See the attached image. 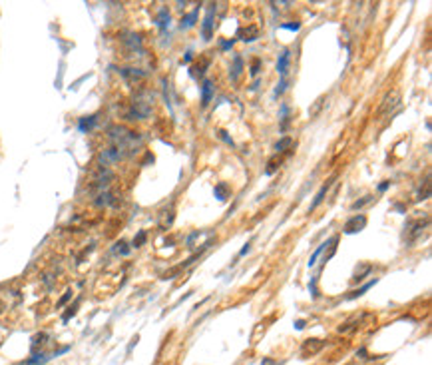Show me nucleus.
<instances>
[{
    "instance_id": "1",
    "label": "nucleus",
    "mask_w": 432,
    "mask_h": 365,
    "mask_svg": "<svg viewBox=\"0 0 432 365\" xmlns=\"http://www.w3.org/2000/svg\"><path fill=\"white\" fill-rule=\"evenodd\" d=\"M122 158V152L116 148H108V150H104L100 156H98V160H100V164H102V168H108V166H114V164L118 162Z\"/></svg>"
},
{
    "instance_id": "2",
    "label": "nucleus",
    "mask_w": 432,
    "mask_h": 365,
    "mask_svg": "<svg viewBox=\"0 0 432 365\" xmlns=\"http://www.w3.org/2000/svg\"><path fill=\"white\" fill-rule=\"evenodd\" d=\"M365 226H367V217L363 214H356V216L351 217V220H347L343 230H345V233H356V232H361Z\"/></svg>"
},
{
    "instance_id": "3",
    "label": "nucleus",
    "mask_w": 432,
    "mask_h": 365,
    "mask_svg": "<svg viewBox=\"0 0 432 365\" xmlns=\"http://www.w3.org/2000/svg\"><path fill=\"white\" fill-rule=\"evenodd\" d=\"M213 18H215V4H209L205 20H203V38L205 40H211V36H213V24H215Z\"/></svg>"
},
{
    "instance_id": "4",
    "label": "nucleus",
    "mask_w": 432,
    "mask_h": 365,
    "mask_svg": "<svg viewBox=\"0 0 432 365\" xmlns=\"http://www.w3.org/2000/svg\"><path fill=\"white\" fill-rule=\"evenodd\" d=\"M289 60H291V52H289V50H283V52L279 54V60H277V72L281 74V78H287Z\"/></svg>"
},
{
    "instance_id": "5",
    "label": "nucleus",
    "mask_w": 432,
    "mask_h": 365,
    "mask_svg": "<svg viewBox=\"0 0 432 365\" xmlns=\"http://www.w3.org/2000/svg\"><path fill=\"white\" fill-rule=\"evenodd\" d=\"M323 345H325V343H323L321 339H307V341L303 343V351H301V353H303V357H309V353L315 355L319 349L323 348Z\"/></svg>"
},
{
    "instance_id": "6",
    "label": "nucleus",
    "mask_w": 432,
    "mask_h": 365,
    "mask_svg": "<svg viewBox=\"0 0 432 365\" xmlns=\"http://www.w3.org/2000/svg\"><path fill=\"white\" fill-rule=\"evenodd\" d=\"M331 186H333V180H329V182H325V184L321 186V190L317 192V196H315V199H313V204L309 206V212H313V210H317V206L323 202L325 199V196H327V192L331 190Z\"/></svg>"
},
{
    "instance_id": "7",
    "label": "nucleus",
    "mask_w": 432,
    "mask_h": 365,
    "mask_svg": "<svg viewBox=\"0 0 432 365\" xmlns=\"http://www.w3.org/2000/svg\"><path fill=\"white\" fill-rule=\"evenodd\" d=\"M239 36L243 42H253L255 38H259V28L255 24H249L247 28H241L239 30Z\"/></svg>"
},
{
    "instance_id": "8",
    "label": "nucleus",
    "mask_w": 432,
    "mask_h": 365,
    "mask_svg": "<svg viewBox=\"0 0 432 365\" xmlns=\"http://www.w3.org/2000/svg\"><path fill=\"white\" fill-rule=\"evenodd\" d=\"M213 98V84L209 80H203L201 84V106H208Z\"/></svg>"
},
{
    "instance_id": "9",
    "label": "nucleus",
    "mask_w": 432,
    "mask_h": 365,
    "mask_svg": "<svg viewBox=\"0 0 432 365\" xmlns=\"http://www.w3.org/2000/svg\"><path fill=\"white\" fill-rule=\"evenodd\" d=\"M120 74H122L126 80H140V78L145 76V72H144V70H138V68H122Z\"/></svg>"
},
{
    "instance_id": "10",
    "label": "nucleus",
    "mask_w": 432,
    "mask_h": 365,
    "mask_svg": "<svg viewBox=\"0 0 432 365\" xmlns=\"http://www.w3.org/2000/svg\"><path fill=\"white\" fill-rule=\"evenodd\" d=\"M158 26L161 32H165L167 28H170V12H167V8H161L160 14H158Z\"/></svg>"
},
{
    "instance_id": "11",
    "label": "nucleus",
    "mask_w": 432,
    "mask_h": 365,
    "mask_svg": "<svg viewBox=\"0 0 432 365\" xmlns=\"http://www.w3.org/2000/svg\"><path fill=\"white\" fill-rule=\"evenodd\" d=\"M195 20H197V8H195L193 12H190L187 16H183V18H181V24H179V28H181V30L192 28V26L195 24Z\"/></svg>"
},
{
    "instance_id": "12",
    "label": "nucleus",
    "mask_w": 432,
    "mask_h": 365,
    "mask_svg": "<svg viewBox=\"0 0 432 365\" xmlns=\"http://www.w3.org/2000/svg\"><path fill=\"white\" fill-rule=\"evenodd\" d=\"M94 124H96V116H86V118H80V124H78V130L80 132H88L94 128Z\"/></svg>"
},
{
    "instance_id": "13",
    "label": "nucleus",
    "mask_w": 432,
    "mask_h": 365,
    "mask_svg": "<svg viewBox=\"0 0 432 365\" xmlns=\"http://www.w3.org/2000/svg\"><path fill=\"white\" fill-rule=\"evenodd\" d=\"M215 198L221 199V202H225V199L229 198V186L227 184H217L215 186Z\"/></svg>"
},
{
    "instance_id": "14",
    "label": "nucleus",
    "mask_w": 432,
    "mask_h": 365,
    "mask_svg": "<svg viewBox=\"0 0 432 365\" xmlns=\"http://www.w3.org/2000/svg\"><path fill=\"white\" fill-rule=\"evenodd\" d=\"M46 339H48V333H38V335H34V339H32V351H36L38 348H42V345L46 343Z\"/></svg>"
},
{
    "instance_id": "15",
    "label": "nucleus",
    "mask_w": 432,
    "mask_h": 365,
    "mask_svg": "<svg viewBox=\"0 0 432 365\" xmlns=\"http://www.w3.org/2000/svg\"><path fill=\"white\" fill-rule=\"evenodd\" d=\"M291 146H293V138L287 136V138H281V140L275 144V150H277V152H283V150L291 148Z\"/></svg>"
},
{
    "instance_id": "16",
    "label": "nucleus",
    "mask_w": 432,
    "mask_h": 365,
    "mask_svg": "<svg viewBox=\"0 0 432 365\" xmlns=\"http://www.w3.org/2000/svg\"><path fill=\"white\" fill-rule=\"evenodd\" d=\"M235 64H233V72H231V78L233 80H237L239 78V74H241V70H243V58L241 56H235V60H233Z\"/></svg>"
},
{
    "instance_id": "17",
    "label": "nucleus",
    "mask_w": 432,
    "mask_h": 365,
    "mask_svg": "<svg viewBox=\"0 0 432 365\" xmlns=\"http://www.w3.org/2000/svg\"><path fill=\"white\" fill-rule=\"evenodd\" d=\"M374 283H377V280H370V282H368V283H365V285H363L361 289H354V291H352V294L349 296V299H354V298H359V296H363V294H365V291H367V289H370V287H372Z\"/></svg>"
},
{
    "instance_id": "18",
    "label": "nucleus",
    "mask_w": 432,
    "mask_h": 365,
    "mask_svg": "<svg viewBox=\"0 0 432 365\" xmlns=\"http://www.w3.org/2000/svg\"><path fill=\"white\" fill-rule=\"evenodd\" d=\"M325 248H327V244H321V246H319V248L315 249V253L311 255V260H309V267H313V265L317 264V258H319V255L323 253V249H325Z\"/></svg>"
},
{
    "instance_id": "19",
    "label": "nucleus",
    "mask_w": 432,
    "mask_h": 365,
    "mask_svg": "<svg viewBox=\"0 0 432 365\" xmlns=\"http://www.w3.org/2000/svg\"><path fill=\"white\" fill-rule=\"evenodd\" d=\"M114 253H120V255H128L129 253V248L126 246V242H118L116 248H114Z\"/></svg>"
},
{
    "instance_id": "20",
    "label": "nucleus",
    "mask_w": 432,
    "mask_h": 365,
    "mask_svg": "<svg viewBox=\"0 0 432 365\" xmlns=\"http://www.w3.org/2000/svg\"><path fill=\"white\" fill-rule=\"evenodd\" d=\"M368 202H372V196H365L363 199H356V202L352 204V210H359V208H363V206H367Z\"/></svg>"
},
{
    "instance_id": "21",
    "label": "nucleus",
    "mask_w": 432,
    "mask_h": 365,
    "mask_svg": "<svg viewBox=\"0 0 432 365\" xmlns=\"http://www.w3.org/2000/svg\"><path fill=\"white\" fill-rule=\"evenodd\" d=\"M279 28H281V30H291V32H297L299 28H301V22H289V24H281Z\"/></svg>"
},
{
    "instance_id": "22",
    "label": "nucleus",
    "mask_w": 432,
    "mask_h": 365,
    "mask_svg": "<svg viewBox=\"0 0 432 365\" xmlns=\"http://www.w3.org/2000/svg\"><path fill=\"white\" fill-rule=\"evenodd\" d=\"M144 242H145V232H140V233L136 235V240H134V248H140Z\"/></svg>"
},
{
    "instance_id": "23",
    "label": "nucleus",
    "mask_w": 432,
    "mask_h": 365,
    "mask_svg": "<svg viewBox=\"0 0 432 365\" xmlns=\"http://www.w3.org/2000/svg\"><path fill=\"white\" fill-rule=\"evenodd\" d=\"M219 138H221V140H223L225 144H229V146H233V140H231V138L227 136V132H225V130H219Z\"/></svg>"
},
{
    "instance_id": "24",
    "label": "nucleus",
    "mask_w": 432,
    "mask_h": 365,
    "mask_svg": "<svg viewBox=\"0 0 432 365\" xmlns=\"http://www.w3.org/2000/svg\"><path fill=\"white\" fill-rule=\"evenodd\" d=\"M259 66H261V60H259V58H255V60H253V64H251V74H253V76H257Z\"/></svg>"
},
{
    "instance_id": "25",
    "label": "nucleus",
    "mask_w": 432,
    "mask_h": 365,
    "mask_svg": "<svg viewBox=\"0 0 432 365\" xmlns=\"http://www.w3.org/2000/svg\"><path fill=\"white\" fill-rule=\"evenodd\" d=\"M388 188H390V182H388V180H384L383 184H379V192H386Z\"/></svg>"
},
{
    "instance_id": "26",
    "label": "nucleus",
    "mask_w": 432,
    "mask_h": 365,
    "mask_svg": "<svg viewBox=\"0 0 432 365\" xmlns=\"http://www.w3.org/2000/svg\"><path fill=\"white\" fill-rule=\"evenodd\" d=\"M261 365H281V363H279V361H275V359H269V357H265V359L261 361Z\"/></svg>"
},
{
    "instance_id": "27",
    "label": "nucleus",
    "mask_w": 432,
    "mask_h": 365,
    "mask_svg": "<svg viewBox=\"0 0 432 365\" xmlns=\"http://www.w3.org/2000/svg\"><path fill=\"white\" fill-rule=\"evenodd\" d=\"M70 298H72V291H66V296H64V298H62V299L58 301V305H64V303H66V301H68Z\"/></svg>"
},
{
    "instance_id": "28",
    "label": "nucleus",
    "mask_w": 432,
    "mask_h": 365,
    "mask_svg": "<svg viewBox=\"0 0 432 365\" xmlns=\"http://www.w3.org/2000/svg\"><path fill=\"white\" fill-rule=\"evenodd\" d=\"M231 46H233V40H231V42H229V40H223V42H221V48H223V50H229Z\"/></svg>"
},
{
    "instance_id": "29",
    "label": "nucleus",
    "mask_w": 432,
    "mask_h": 365,
    "mask_svg": "<svg viewBox=\"0 0 432 365\" xmlns=\"http://www.w3.org/2000/svg\"><path fill=\"white\" fill-rule=\"evenodd\" d=\"M249 249H251V244H245V246H243V249L239 251V255H247V253H249Z\"/></svg>"
},
{
    "instance_id": "30",
    "label": "nucleus",
    "mask_w": 432,
    "mask_h": 365,
    "mask_svg": "<svg viewBox=\"0 0 432 365\" xmlns=\"http://www.w3.org/2000/svg\"><path fill=\"white\" fill-rule=\"evenodd\" d=\"M295 327H297V330H303V327H305V321H303V319L295 321Z\"/></svg>"
},
{
    "instance_id": "31",
    "label": "nucleus",
    "mask_w": 432,
    "mask_h": 365,
    "mask_svg": "<svg viewBox=\"0 0 432 365\" xmlns=\"http://www.w3.org/2000/svg\"><path fill=\"white\" fill-rule=\"evenodd\" d=\"M190 60H192V52H187L185 58H183V64H190Z\"/></svg>"
}]
</instances>
